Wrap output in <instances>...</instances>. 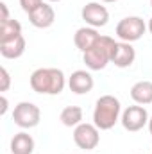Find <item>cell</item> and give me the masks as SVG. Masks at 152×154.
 <instances>
[{"instance_id": "1", "label": "cell", "mask_w": 152, "mask_h": 154, "mask_svg": "<svg viewBox=\"0 0 152 154\" xmlns=\"http://www.w3.org/2000/svg\"><path fill=\"white\" fill-rule=\"evenodd\" d=\"M29 82L39 95H59L66 86V77L59 68H38L31 74Z\"/></svg>"}, {"instance_id": "2", "label": "cell", "mask_w": 152, "mask_h": 154, "mask_svg": "<svg viewBox=\"0 0 152 154\" xmlns=\"http://www.w3.org/2000/svg\"><path fill=\"white\" fill-rule=\"evenodd\" d=\"M122 113V104L114 95H102L95 102L93 109V124L100 131H109L113 129L114 124L120 120Z\"/></svg>"}, {"instance_id": "3", "label": "cell", "mask_w": 152, "mask_h": 154, "mask_svg": "<svg viewBox=\"0 0 152 154\" xmlns=\"http://www.w3.org/2000/svg\"><path fill=\"white\" fill-rule=\"evenodd\" d=\"M114 45H116V41L111 36H100L91 48H88L86 52H82L84 65L90 70H93V72L104 70L108 66V63H111V56H113Z\"/></svg>"}, {"instance_id": "4", "label": "cell", "mask_w": 152, "mask_h": 154, "mask_svg": "<svg viewBox=\"0 0 152 154\" xmlns=\"http://www.w3.org/2000/svg\"><path fill=\"white\" fill-rule=\"evenodd\" d=\"M145 31H147V23L140 16H125L116 23V29H114L120 41H127V43L138 41L145 34Z\"/></svg>"}, {"instance_id": "5", "label": "cell", "mask_w": 152, "mask_h": 154, "mask_svg": "<svg viewBox=\"0 0 152 154\" xmlns=\"http://www.w3.org/2000/svg\"><path fill=\"white\" fill-rule=\"evenodd\" d=\"M13 120L22 129H32V127L38 125L39 120H41V111H39V108L36 104L23 100V102H18L14 106V109H13Z\"/></svg>"}, {"instance_id": "6", "label": "cell", "mask_w": 152, "mask_h": 154, "mask_svg": "<svg viewBox=\"0 0 152 154\" xmlns=\"http://www.w3.org/2000/svg\"><path fill=\"white\" fill-rule=\"evenodd\" d=\"M100 129L95 125V124H79L77 127H74V142L79 149H84V151H93L99 142H100Z\"/></svg>"}, {"instance_id": "7", "label": "cell", "mask_w": 152, "mask_h": 154, "mask_svg": "<svg viewBox=\"0 0 152 154\" xmlns=\"http://www.w3.org/2000/svg\"><path fill=\"white\" fill-rule=\"evenodd\" d=\"M149 113L143 106L136 104V106H129L127 109H123V113L120 116V122L123 125L125 131L129 133H136L140 129H143L145 125H149Z\"/></svg>"}, {"instance_id": "8", "label": "cell", "mask_w": 152, "mask_h": 154, "mask_svg": "<svg viewBox=\"0 0 152 154\" xmlns=\"http://www.w3.org/2000/svg\"><path fill=\"white\" fill-rule=\"evenodd\" d=\"M81 16L86 22V25L93 27V29L104 27L109 22V11L100 2H90V4H86L82 7V11H81Z\"/></svg>"}, {"instance_id": "9", "label": "cell", "mask_w": 152, "mask_h": 154, "mask_svg": "<svg viewBox=\"0 0 152 154\" xmlns=\"http://www.w3.org/2000/svg\"><path fill=\"white\" fill-rule=\"evenodd\" d=\"M136 59V50L127 41H116L111 56V63L118 68H129Z\"/></svg>"}, {"instance_id": "10", "label": "cell", "mask_w": 152, "mask_h": 154, "mask_svg": "<svg viewBox=\"0 0 152 154\" xmlns=\"http://www.w3.org/2000/svg\"><path fill=\"white\" fill-rule=\"evenodd\" d=\"M95 81L93 75L86 70H75L72 75L68 77V88L75 93V95H86L93 90Z\"/></svg>"}, {"instance_id": "11", "label": "cell", "mask_w": 152, "mask_h": 154, "mask_svg": "<svg viewBox=\"0 0 152 154\" xmlns=\"http://www.w3.org/2000/svg\"><path fill=\"white\" fill-rule=\"evenodd\" d=\"M29 22L36 29H48L56 22V11L48 2H45L43 5H39L36 11H32L29 14Z\"/></svg>"}, {"instance_id": "12", "label": "cell", "mask_w": 152, "mask_h": 154, "mask_svg": "<svg viewBox=\"0 0 152 154\" xmlns=\"http://www.w3.org/2000/svg\"><path fill=\"white\" fill-rule=\"evenodd\" d=\"M99 38H100V34L97 32V29H93V27H81L74 34V43H75V47L81 52H86L88 48H91L97 43Z\"/></svg>"}, {"instance_id": "13", "label": "cell", "mask_w": 152, "mask_h": 154, "mask_svg": "<svg viewBox=\"0 0 152 154\" xmlns=\"http://www.w3.org/2000/svg\"><path fill=\"white\" fill-rule=\"evenodd\" d=\"M25 47H27V43H25V38H23V34H22V36L11 39V41L0 43V54H2V57H5V59H18V57L23 56Z\"/></svg>"}, {"instance_id": "14", "label": "cell", "mask_w": 152, "mask_h": 154, "mask_svg": "<svg viewBox=\"0 0 152 154\" xmlns=\"http://www.w3.org/2000/svg\"><path fill=\"white\" fill-rule=\"evenodd\" d=\"M131 99L140 106L152 104V81H138V82H134L132 88H131Z\"/></svg>"}, {"instance_id": "15", "label": "cell", "mask_w": 152, "mask_h": 154, "mask_svg": "<svg viewBox=\"0 0 152 154\" xmlns=\"http://www.w3.org/2000/svg\"><path fill=\"white\" fill-rule=\"evenodd\" d=\"M11 152L13 154H32L34 152V138L22 131V133H16L11 140Z\"/></svg>"}, {"instance_id": "16", "label": "cell", "mask_w": 152, "mask_h": 154, "mask_svg": "<svg viewBox=\"0 0 152 154\" xmlns=\"http://www.w3.org/2000/svg\"><path fill=\"white\" fill-rule=\"evenodd\" d=\"M22 36V23L14 18L7 20V22H2L0 23V43L4 41H11V39Z\"/></svg>"}, {"instance_id": "17", "label": "cell", "mask_w": 152, "mask_h": 154, "mask_svg": "<svg viewBox=\"0 0 152 154\" xmlns=\"http://www.w3.org/2000/svg\"><path fill=\"white\" fill-rule=\"evenodd\" d=\"M59 120L66 127H77L79 124H82V108H79V106H66L61 111Z\"/></svg>"}, {"instance_id": "18", "label": "cell", "mask_w": 152, "mask_h": 154, "mask_svg": "<svg viewBox=\"0 0 152 154\" xmlns=\"http://www.w3.org/2000/svg\"><path fill=\"white\" fill-rule=\"evenodd\" d=\"M43 4H45L43 0H20V5H22V9L27 14H31L32 11H36L39 5H43Z\"/></svg>"}, {"instance_id": "19", "label": "cell", "mask_w": 152, "mask_h": 154, "mask_svg": "<svg viewBox=\"0 0 152 154\" xmlns=\"http://www.w3.org/2000/svg\"><path fill=\"white\" fill-rule=\"evenodd\" d=\"M0 79H2V84H0V91H7L9 90V86H11V77H9V72H7V68H0Z\"/></svg>"}, {"instance_id": "20", "label": "cell", "mask_w": 152, "mask_h": 154, "mask_svg": "<svg viewBox=\"0 0 152 154\" xmlns=\"http://www.w3.org/2000/svg\"><path fill=\"white\" fill-rule=\"evenodd\" d=\"M0 7H2V20H0V23H2V22L11 20V18H9V11H7V4H5V2H2V4H0Z\"/></svg>"}, {"instance_id": "21", "label": "cell", "mask_w": 152, "mask_h": 154, "mask_svg": "<svg viewBox=\"0 0 152 154\" xmlns=\"http://www.w3.org/2000/svg\"><path fill=\"white\" fill-rule=\"evenodd\" d=\"M0 113L2 115L7 113V99H5V95H2V109H0Z\"/></svg>"}, {"instance_id": "22", "label": "cell", "mask_w": 152, "mask_h": 154, "mask_svg": "<svg viewBox=\"0 0 152 154\" xmlns=\"http://www.w3.org/2000/svg\"><path fill=\"white\" fill-rule=\"evenodd\" d=\"M147 29L150 31V34H152V18H150V20H149V25H147Z\"/></svg>"}, {"instance_id": "23", "label": "cell", "mask_w": 152, "mask_h": 154, "mask_svg": "<svg viewBox=\"0 0 152 154\" xmlns=\"http://www.w3.org/2000/svg\"><path fill=\"white\" fill-rule=\"evenodd\" d=\"M149 131H150V134H152V116L149 118Z\"/></svg>"}, {"instance_id": "24", "label": "cell", "mask_w": 152, "mask_h": 154, "mask_svg": "<svg viewBox=\"0 0 152 154\" xmlns=\"http://www.w3.org/2000/svg\"><path fill=\"white\" fill-rule=\"evenodd\" d=\"M100 2H108L109 4V2H116V0H100Z\"/></svg>"}, {"instance_id": "25", "label": "cell", "mask_w": 152, "mask_h": 154, "mask_svg": "<svg viewBox=\"0 0 152 154\" xmlns=\"http://www.w3.org/2000/svg\"><path fill=\"white\" fill-rule=\"evenodd\" d=\"M47 2H61V0H47Z\"/></svg>"}, {"instance_id": "26", "label": "cell", "mask_w": 152, "mask_h": 154, "mask_svg": "<svg viewBox=\"0 0 152 154\" xmlns=\"http://www.w3.org/2000/svg\"><path fill=\"white\" fill-rule=\"evenodd\" d=\"M150 5H152V0H150Z\"/></svg>"}]
</instances>
